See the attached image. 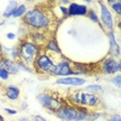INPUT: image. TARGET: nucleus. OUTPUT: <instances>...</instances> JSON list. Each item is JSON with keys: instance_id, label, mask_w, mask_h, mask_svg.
Listing matches in <instances>:
<instances>
[{"instance_id": "f257e3e1", "label": "nucleus", "mask_w": 121, "mask_h": 121, "mask_svg": "<svg viewBox=\"0 0 121 121\" xmlns=\"http://www.w3.org/2000/svg\"><path fill=\"white\" fill-rule=\"evenodd\" d=\"M22 25L27 27L30 31H47L54 25L53 16L48 9L40 6H34L27 10V13L21 18Z\"/></svg>"}, {"instance_id": "f03ea898", "label": "nucleus", "mask_w": 121, "mask_h": 121, "mask_svg": "<svg viewBox=\"0 0 121 121\" xmlns=\"http://www.w3.org/2000/svg\"><path fill=\"white\" fill-rule=\"evenodd\" d=\"M91 110L69 103H63L62 107L54 113V116L61 121H88Z\"/></svg>"}, {"instance_id": "7ed1b4c3", "label": "nucleus", "mask_w": 121, "mask_h": 121, "mask_svg": "<svg viewBox=\"0 0 121 121\" xmlns=\"http://www.w3.org/2000/svg\"><path fill=\"white\" fill-rule=\"evenodd\" d=\"M67 103L75 106H81L88 108L89 110H97L103 104L100 96L93 93L85 92L84 90H75L68 93Z\"/></svg>"}, {"instance_id": "20e7f679", "label": "nucleus", "mask_w": 121, "mask_h": 121, "mask_svg": "<svg viewBox=\"0 0 121 121\" xmlns=\"http://www.w3.org/2000/svg\"><path fill=\"white\" fill-rule=\"evenodd\" d=\"M43 50L40 47L36 46L34 43H32L28 37L21 38L20 43L18 45V52H19V59L24 63L32 66L36 56Z\"/></svg>"}, {"instance_id": "39448f33", "label": "nucleus", "mask_w": 121, "mask_h": 121, "mask_svg": "<svg viewBox=\"0 0 121 121\" xmlns=\"http://www.w3.org/2000/svg\"><path fill=\"white\" fill-rule=\"evenodd\" d=\"M32 67H33L34 73H37L39 76L45 75L49 78L53 76L55 69V60L50 54L46 53L43 50L36 56Z\"/></svg>"}, {"instance_id": "423d86ee", "label": "nucleus", "mask_w": 121, "mask_h": 121, "mask_svg": "<svg viewBox=\"0 0 121 121\" xmlns=\"http://www.w3.org/2000/svg\"><path fill=\"white\" fill-rule=\"evenodd\" d=\"M36 98L40 106L48 112L52 113V114L58 111L63 104V100L61 98L58 97L54 92L51 91H43L38 93Z\"/></svg>"}, {"instance_id": "0eeeda50", "label": "nucleus", "mask_w": 121, "mask_h": 121, "mask_svg": "<svg viewBox=\"0 0 121 121\" xmlns=\"http://www.w3.org/2000/svg\"><path fill=\"white\" fill-rule=\"evenodd\" d=\"M97 4L99 5V22L103 27L104 31H115V19L113 18V13H111L109 6H107L106 3L103 1H97Z\"/></svg>"}, {"instance_id": "6e6552de", "label": "nucleus", "mask_w": 121, "mask_h": 121, "mask_svg": "<svg viewBox=\"0 0 121 121\" xmlns=\"http://www.w3.org/2000/svg\"><path fill=\"white\" fill-rule=\"evenodd\" d=\"M71 61L70 59L66 58L64 55L60 56L57 61H55V69L52 77L58 78H66V77L73 76V67H71Z\"/></svg>"}, {"instance_id": "1a4fd4ad", "label": "nucleus", "mask_w": 121, "mask_h": 121, "mask_svg": "<svg viewBox=\"0 0 121 121\" xmlns=\"http://www.w3.org/2000/svg\"><path fill=\"white\" fill-rule=\"evenodd\" d=\"M99 70L104 75L112 76L115 73H119L121 70V63L119 59H115L113 57H106L99 63Z\"/></svg>"}, {"instance_id": "9d476101", "label": "nucleus", "mask_w": 121, "mask_h": 121, "mask_svg": "<svg viewBox=\"0 0 121 121\" xmlns=\"http://www.w3.org/2000/svg\"><path fill=\"white\" fill-rule=\"evenodd\" d=\"M87 83L86 79L81 77H66V78H58L55 81V85H63V86H71V87H80Z\"/></svg>"}, {"instance_id": "9b49d317", "label": "nucleus", "mask_w": 121, "mask_h": 121, "mask_svg": "<svg viewBox=\"0 0 121 121\" xmlns=\"http://www.w3.org/2000/svg\"><path fill=\"white\" fill-rule=\"evenodd\" d=\"M89 7L86 4L70 2L67 6V17H86Z\"/></svg>"}, {"instance_id": "f8f14e48", "label": "nucleus", "mask_w": 121, "mask_h": 121, "mask_svg": "<svg viewBox=\"0 0 121 121\" xmlns=\"http://www.w3.org/2000/svg\"><path fill=\"white\" fill-rule=\"evenodd\" d=\"M108 38L110 42V50H109V56L113 57L115 59L120 58V46L116 39V35H115V31L108 32Z\"/></svg>"}, {"instance_id": "ddd939ff", "label": "nucleus", "mask_w": 121, "mask_h": 121, "mask_svg": "<svg viewBox=\"0 0 121 121\" xmlns=\"http://www.w3.org/2000/svg\"><path fill=\"white\" fill-rule=\"evenodd\" d=\"M28 38L36 46L43 48V46L46 45V43L48 42L50 37H49L47 31H30Z\"/></svg>"}, {"instance_id": "4468645a", "label": "nucleus", "mask_w": 121, "mask_h": 121, "mask_svg": "<svg viewBox=\"0 0 121 121\" xmlns=\"http://www.w3.org/2000/svg\"><path fill=\"white\" fill-rule=\"evenodd\" d=\"M43 51L46 53L50 54L52 57H56V56H62V52L61 49L57 43L56 38L54 37H50L48 39V42L46 43V45L43 46Z\"/></svg>"}, {"instance_id": "2eb2a0df", "label": "nucleus", "mask_w": 121, "mask_h": 121, "mask_svg": "<svg viewBox=\"0 0 121 121\" xmlns=\"http://www.w3.org/2000/svg\"><path fill=\"white\" fill-rule=\"evenodd\" d=\"M20 95H21V90L17 85L9 84L4 87V96L9 100L12 101L18 100L20 98Z\"/></svg>"}, {"instance_id": "dca6fc26", "label": "nucleus", "mask_w": 121, "mask_h": 121, "mask_svg": "<svg viewBox=\"0 0 121 121\" xmlns=\"http://www.w3.org/2000/svg\"><path fill=\"white\" fill-rule=\"evenodd\" d=\"M0 65L3 66L5 69L9 71V73L10 76L18 75L19 71H20L17 66V62L12 60L10 58H7V57H2V58L0 59Z\"/></svg>"}, {"instance_id": "f3484780", "label": "nucleus", "mask_w": 121, "mask_h": 121, "mask_svg": "<svg viewBox=\"0 0 121 121\" xmlns=\"http://www.w3.org/2000/svg\"><path fill=\"white\" fill-rule=\"evenodd\" d=\"M71 67H73V76H76V77H81L83 75H89V73H90V69L88 68V66L83 64V63L73 62L71 63Z\"/></svg>"}, {"instance_id": "a211bd4d", "label": "nucleus", "mask_w": 121, "mask_h": 121, "mask_svg": "<svg viewBox=\"0 0 121 121\" xmlns=\"http://www.w3.org/2000/svg\"><path fill=\"white\" fill-rule=\"evenodd\" d=\"M19 5V1H16V0H12V1L9 2V4L6 5V7L4 9L3 13H2V18L4 20H7V19H10L13 17V13L16 10V9Z\"/></svg>"}, {"instance_id": "6ab92c4d", "label": "nucleus", "mask_w": 121, "mask_h": 121, "mask_svg": "<svg viewBox=\"0 0 121 121\" xmlns=\"http://www.w3.org/2000/svg\"><path fill=\"white\" fill-rule=\"evenodd\" d=\"M104 3H106L107 6L110 5L111 9L117 15L118 19H120L121 17V1L120 0H108Z\"/></svg>"}, {"instance_id": "aec40b11", "label": "nucleus", "mask_w": 121, "mask_h": 121, "mask_svg": "<svg viewBox=\"0 0 121 121\" xmlns=\"http://www.w3.org/2000/svg\"><path fill=\"white\" fill-rule=\"evenodd\" d=\"M86 17L89 19L90 21H92L94 24H97L98 26L100 27L101 29H103V27L100 25V22H99V18H98V15L97 13H96V10L94 9H92V7H89V9H88V13L86 15ZM104 30V29H103Z\"/></svg>"}, {"instance_id": "412c9836", "label": "nucleus", "mask_w": 121, "mask_h": 121, "mask_svg": "<svg viewBox=\"0 0 121 121\" xmlns=\"http://www.w3.org/2000/svg\"><path fill=\"white\" fill-rule=\"evenodd\" d=\"M27 10H28V7H27V5L25 3H22V4H19L18 7L16 9V10L13 12V19H19V18H22L24 15L27 13Z\"/></svg>"}, {"instance_id": "4be33fe9", "label": "nucleus", "mask_w": 121, "mask_h": 121, "mask_svg": "<svg viewBox=\"0 0 121 121\" xmlns=\"http://www.w3.org/2000/svg\"><path fill=\"white\" fill-rule=\"evenodd\" d=\"M84 91L88 92V93H93V94H96L97 92H101V91H103V86L99 85V84H90V85H87V86L84 88Z\"/></svg>"}, {"instance_id": "5701e85b", "label": "nucleus", "mask_w": 121, "mask_h": 121, "mask_svg": "<svg viewBox=\"0 0 121 121\" xmlns=\"http://www.w3.org/2000/svg\"><path fill=\"white\" fill-rule=\"evenodd\" d=\"M17 66L19 68V70H22L24 71V73H34L33 70V67L30 66V65L26 64V63H24L23 61H21V60H17Z\"/></svg>"}, {"instance_id": "b1692460", "label": "nucleus", "mask_w": 121, "mask_h": 121, "mask_svg": "<svg viewBox=\"0 0 121 121\" xmlns=\"http://www.w3.org/2000/svg\"><path fill=\"white\" fill-rule=\"evenodd\" d=\"M104 117H106V114H104V112H100V111H98V110H91L89 120L88 121H98Z\"/></svg>"}, {"instance_id": "393cba45", "label": "nucleus", "mask_w": 121, "mask_h": 121, "mask_svg": "<svg viewBox=\"0 0 121 121\" xmlns=\"http://www.w3.org/2000/svg\"><path fill=\"white\" fill-rule=\"evenodd\" d=\"M13 60V61H17L19 59V52H18V46H13L12 49H9V55H7V58H9Z\"/></svg>"}, {"instance_id": "a878e982", "label": "nucleus", "mask_w": 121, "mask_h": 121, "mask_svg": "<svg viewBox=\"0 0 121 121\" xmlns=\"http://www.w3.org/2000/svg\"><path fill=\"white\" fill-rule=\"evenodd\" d=\"M9 78H10V75L9 73V71L5 69L3 66L0 65V80L2 82H6L9 80Z\"/></svg>"}, {"instance_id": "bb28decb", "label": "nucleus", "mask_w": 121, "mask_h": 121, "mask_svg": "<svg viewBox=\"0 0 121 121\" xmlns=\"http://www.w3.org/2000/svg\"><path fill=\"white\" fill-rule=\"evenodd\" d=\"M112 84L114 85V86H116L118 89H120V87H121V76H120V73H117L116 76L113 77Z\"/></svg>"}, {"instance_id": "cd10ccee", "label": "nucleus", "mask_w": 121, "mask_h": 121, "mask_svg": "<svg viewBox=\"0 0 121 121\" xmlns=\"http://www.w3.org/2000/svg\"><path fill=\"white\" fill-rule=\"evenodd\" d=\"M107 121H121L120 114L118 113H114V114H110L109 116H106Z\"/></svg>"}, {"instance_id": "c85d7f7f", "label": "nucleus", "mask_w": 121, "mask_h": 121, "mask_svg": "<svg viewBox=\"0 0 121 121\" xmlns=\"http://www.w3.org/2000/svg\"><path fill=\"white\" fill-rule=\"evenodd\" d=\"M58 9H60V12H61V16L64 18L67 17V6H63V5H60L58 6Z\"/></svg>"}, {"instance_id": "c756f323", "label": "nucleus", "mask_w": 121, "mask_h": 121, "mask_svg": "<svg viewBox=\"0 0 121 121\" xmlns=\"http://www.w3.org/2000/svg\"><path fill=\"white\" fill-rule=\"evenodd\" d=\"M6 38L9 40H15L17 38V34L15 32H7L6 33Z\"/></svg>"}, {"instance_id": "7c9ffc66", "label": "nucleus", "mask_w": 121, "mask_h": 121, "mask_svg": "<svg viewBox=\"0 0 121 121\" xmlns=\"http://www.w3.org/2000/svg\"><path fill=\"white\" fill-rule=\"evenodd\" d=\"M31 118L33 121H48L46 118H43V116H40V115H32Z\"/></svg>"}, {"instance_id": "2f4dec72", "label": "nucleus", "mask_w": 121, "mask_h": 121, "mask_svg": "<svg viewBox=\"0 0 121 121\" xmlns=\"http://www.w3.org/2000/svg\"><path fill=\"white\" fill-rule=\"evenodd\" d=\"M4 111L6 112L9 115H16V114H18V111H17V110L9 109V108H5V109H4Z\"/></svg>"}, {"instance_id": "473e14b6", "label": "nucleus", "mask_w": 121, "mask_h": 121, "mask_svg": "<svg viewBox=\"0 0 121 121\" xmlns=\"http://www.w3.org/2000/svg\"><path fill=\"white\" fill-rule=\"evenodd\" d=\"M27 108H28V104H27L26 101H23V103L21 104V110L22 111H26Z\"/></svg>"}, {"instance_id": "72a5a7b5", "label": "nucleus", "mask_w": 121, "mask_h": 121, "mask_svg": "<svg viewBox=\"0 0 121 121\" xmlns=\"http://www.w3.org/2000/svg\"><path fill=\"white\" fill-rule=\"evenodd\" d=\"M18 121H33L31 117H20Z\"/></svg>"}, {"instance_id": "f704fd0d", "label": "nucleus", "mask_w": 121, "mask_h": 121, "mask_svg": "<svg viewBox=\"0 0 121 121\" xmlns=\"http://www.w3.org/2000/svg\"><path fill=\"white\" fill-rule=\"evenodd\" d=\"M5 24V20L4 19H2V20H0V26H3Z\"/></svg>"}, {"instance_id": "c9c22d12", "label": "nucleus", "mask_w": 121, "mask_h": 121, "mask_svg": "<svg viewBox=\"0 0 121 121\" xmlns=\"http://www.w3.org/2000/svg\"><path fill=\"white\" fill-rule=\"evenodd\" d=\"M85 3H87V4H91V3H92V1H90V0H86V1H85Z\"/></svg>"}, {"instance_id": "e433bc0d", "label": "nucleus", "mask_w": 121, "mask_h": 121, "mask_svg": "<svg viewBox=\"0 0 121 121\" xmlns=\"http://www.w3.org/2000/svg\"><path fill=\"white\" fill-rule=\"evenodd\" d=\"M0 121H4V118L2 117V115H1V114H0Z\"/></svg>"}]
</instances>
